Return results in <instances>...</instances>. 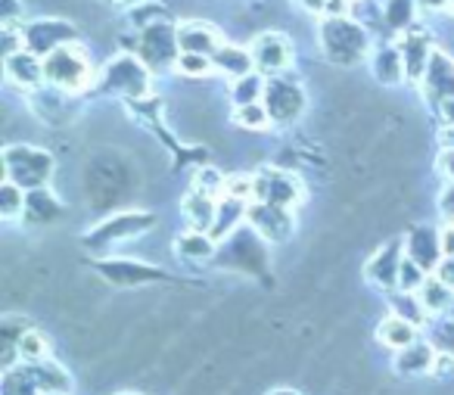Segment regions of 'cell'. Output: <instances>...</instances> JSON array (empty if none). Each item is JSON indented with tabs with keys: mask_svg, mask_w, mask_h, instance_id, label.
Instances as JSON below:
<instances>
[{
	"mask_svg": "<svg viewBox=\"0 0 454 395\" xmlns=\"http://www.w3.org/2000/svg\"><path fill=\"white\" fill-rule=\"evenodd\" d=\"M53 175V156L32 144L4 146V181L20 184L22 190H41Z\"/></svg>",
	"mask_w": 454,
	"mask_h": 395,
	"instance_id": "obj_1",
	"label": "cell"
},
{
	"mask_svg": "<svg viewBox=\"0 0 454 395\" xmlns=\"http://www.w3.org/2000/svg\"><path fill=\"white\" fill-rule=\"evenodd\" d=\"M367 44H371L367 32L358 22L348 20V16H330V20H324L321 47L327 53V59H333L340 66H352L367 53Z\"/></svg>",
	"mask_w": 454,
	"mask_h": 395,
	"instance_id": "obj_2",
	"label": "cell"
},
{
	"mask_svg": "<svg viewBox=\"0 0 454 395\" xmlns=\"http://www.w3.org/2000/svg\"><path fill=\"white\" fill-rule=\"evenodd\" d=\"M137 53H140V63L150 72H165V69H171V66H177V57H181L177 26H171V22H156V26L144 28L137 38Z\"/></svg>",
	"mask_w": 454,
	"mask_h": 395,
	"instance_id": "obj_3",
	"label": "cell"
},
{
	"mask_svg": "<svg viewBox=\"0 0 454 395\" xmlns=\"http://www.w3.org/2000/svg\"><path fill=\"white\" fill-rule=\"evenodd\" d=\"M44 82L63 91H78L90 82V63L78 44L59 47L51 57H44Z\"/></svg>",
	"mask_w": 454,
	"mask_h": 395,
	"instance_id": "obj_4",
	"label": "cell"
},
{
	"mask_svg": "<svg viewBox=\"0 0 454 395\" xmlns=\"http://www.w3.org/2000/svg\"><path fill=\"white\" fill-rule=\"evenodd\" d=\"M150 75L153 72L137 57H119L103 72V88L128 97V100H144L150 94Z\"/></svg>",
	"mask_w": 454,
	"mask_h": 395,
	"instance_id": "obj_5",
	"label": "cell"
},
{
	"mask_svg": "<svg viewBox=\"0 0 454 395\" xmlns=\"http://www.w3.org/2000/svg\"><path fill=\"white\" fill-rule=\"evenodd\" d=\"M262 103H265L274 125H293L305 113V91L296 82H290V78L274 75L271 82H265Z\"/></svg>",
	"mask_w": 454,
	"mask_h": 395,
	"instance_id": "obj_6",
	"label": "cell"
},
{
	"mask_svg": "<svg viewBox=\"0 0 454 395\" xmlns=\"http://www.w3.org/2000/svg\"><path fill=\"white\" fill-rule=\"evenodd\" d=\"M302 200V184L280 169H262L253 178V202H268V206L293 209Z\"/></svg>",
	"mask_w": 454,
	"mask_h": 395,
	"instance_id": "obj_7",
	"label": "cell"
},
{
	"mask_svg": "<svg viewBox=\"0 0 454 395\" xmlns=\"http://www.w3.org/2000/svg\"><path fill=\"white\" fill-rule=\"evenodd\" d=\"M153 215H144V212H128V215H115V218L103 221L97 225L94 231L84 237V243L90 249H109L113 243H121V240H134L140 233H146L153 227Z\"/></svg>",
	"mask_w": 454,
	"mask_h": 395,
	"instance_id": "obj_8",
	"label": "cell"
},
{
	"mask_svg": "<svg viewBox=\"0 0 454 395\" xmlns=\"http://www.w3.org/2000/svg\"><path fill=\"white\" fill-rule=\"evenodd\" d=\"M75 38H78L75 26L66 20H38L26 26V47L35 57H51L59 47L75 44Z\"/></svg>",
	"mask_w": 454,
	"mask_h": 395,
	"instance_id": "obj_9",
	"label": "cell"
},
{
	"mask_svg": "<svg viewBox=\"0 0 454 395\" xmlns=\"http://www.w3.org/2000/svg\"><path fill=\"white\" fill-rule=\"evenodd\" d=\"M249 53H253L255 72H262V75H271V78L280 75L284 69H290V63H293L290 41H286L284 35H278V32L259 35V38L253 41V47H249Z\"/></svg>",
	"mask_w": 454,
	"mask_h": 395,
	"instance_id": "obj_10",
	"label": "cell"
},
{
	"mask_svg": "<svg viewBox=\"0 0 454 395\" xmlns=\"http://www.w3.org/2000/svg\"><path fill=\"white\" fill-rule=\"evenodd\" d=\"M247 221H253V227L268 240V243H284V240H290L293 227H296L290 209L268 206V202H253Z\"/></svg>",
	"mask_w": 454,
	"mask_h": 395,
	"instance_id": "obj_11",
	"label": "cell"
},
{
	"mask_svg": "<svg viewBox=\"0 0 454 395\" xmlns=\"http://www.w3.org/2000/svg\"><path fill=\"white\" fill-rule=\"evenodd\" d=\"M404 243L402 240H389L386 246H380L371 258H367V280H373L383 289H395L398 287V271L404 262Z\"/></svg>",
	"mask_w": 454,
	"mask_h": 395,
	"instance_id": "obj_12",
	"label": "cell"
},
{
	"mask_svg": "<svg viewBox=\"0 0 454 395\" xmlns=\"http://www.w3.org/2000/svg\"><path fill=\"white\" fill-rule=\"evenodd\" d=\"M442 237L433 231L429 225L423 227H414V231L408 233V240H404V256L411 258V262H417L423 271H435L442 265Z\"/></svg>",
	"mask_w": 454,
	"mask_h": 395,
	"instance_id": "obj_13",
	"label": "cell"
},
{
	"mask_svg": "<svg viewBox=\"0 0 454 395\" xmlns=\"http://www.w3.org/2000/svg\"><path fill=\"white\" fill-rule=\"evenodd\" d=\"M420 84H423L427 100H435V103L451 100L454 97V63L442 51H435L427 66V72H423Z\"/></svg>",
	"mask_w": 454,
	"mask_h": 395,
	"instance_id": "obj_14",
	"label": "cell"
},
{
	"mask_svg": "<svg viewBox=\"0 0 454 395\" xmlns=\"http://www.w3.org/2000/svg\"><path fill=\"white\" fill-rule=\"evenodd\" d=\"M177 44H181V53H202V57H212L224 41L215 32L208 22L202 20H187L177 26Z\"/></svg>",
	"mask_w": 454,
	"mask_h": 395,
	"instance_id": "obj_15",
	"label": "cell"
},
{
	"mask_svg": "<svg viewBox=\"0 0 454 395\" xmlns=\"http://www.w3.org/2000/svg\"><path fill=\"white\" fill-rule=\"evenodd\" d=\"M7 78L20 88H38L44 82V59H38L32 51H20L13 57H4Z\"/></svg>",
	"mask_w": 454,
	"mask_h": 395,
	"instance_id": "obj_16",
	"label": "cell"
},
{
	"mask_svg": "<svg viewBox=\"0 0 454 395\" xmlns=\"http://www.w3.org/2000/svg\"><path fill=\"white\" fill-rule=\"evenodd\" d=\"M181 215L187 221L190 231H200V233H208L215 225V215H218V202L215 196H206V194H187L181 200Z\"/></svg>",
	"mask_w": 454,
	"mask_h": 395,
	"instance_id": "obj_17",
	"label": "cell"
},
{
	"mask_svg": "<svg viewBox=\"0 0 454 395\" xmlns=\"http://www.w3.org/2000/svg\"><path fill=\"white\" fill-rule=\"evenodd\" d=\"M212 63H215V72L234 78V82L255 72L253 53H249L247 47H237V44H221L218 51L212 53Z\"/></svg>",
	"mask_w": 454,
	"mask_h": 395,
	"instance_id": "obj_18",
	"label": "cell"
},
{
	"mask_svg": "<svg viewBox=\"0 0 454 395\" xmlns=\"http://www.w3.org/2000/svg\"><path fill=\"white\" fill-rule=\"evenodd\" d=\"M249 206L253 202L249 200H240V196H227L224 194V200L218 202V215H215V225H212V237L215 240H227L231 233L237 231V225L240 221H247L249 218Z\"/></svg>",
	"mask_w": 454,
	"mask_h": 395,
	"instance_id": "obj_19",
	"label": "cell"
},
{
	"mask_svg": "<svg viewBox=\"0 0 454 395\" xmlns=\"http://www.w3.org/2000/svg\"><path fill=\"white\" fill-rule=\"evenodd\" d=\"M398 51H402L404 72H408L411 78H423V72H427L429 59H433V53H435V51H429V41L423 32H408L402 38V44H398Z\"/></svg>",
	"mask_w": 454,
	"mask_h": 395,
	"instance_id": "obj_20",
	"label": "cell"
},
{
	"mask_svg": "<svg viewBox=\"0 0 454 395\" xmlns=\"http://www.w3.org/2000/svg\"><path fill=\"white\" fill-rule=\"evenodd\" d=\"M103 277L113 283H125V287H137V283H153L159 280V271L150 268V265H134V262H106L100 265Z\"/></svg>",
	"mask_w": 454,
	"mask_h": 395,
	"instance_id": "obj_21",
	"label": "cell"
},
{
	"mask_svg": "<svg viewBox=\"0 0 454 395\" xmlns=\"http://www.w3.org/2000/svg\"><path fill=\"white\" fill-rule=\"evenodd\" d=\"M435 364V352L429 343H411L404 349H398L395 355V370L408 376H420V374H429Z\"/></svg>",
	"mask_w": 454,
	"mask_h": 395,
	"instance_id": "obj_22",
	"label": "cell"
},
{
	"mask_svg": "<svg viewBox=\"0 0 454 395\" xmlns=\"http://www.w3.org/2000/svg\"><path fill=\"white\" fill-rule=\"evenodd\" d=\"M63 215V206L57 202V196L47 194L44 187L41 190H32L26 200V221L32 227H44V225H53V221Z\"/></svg>",
	"mask_w": 454,
	"mask_h": 395,
	"instance_id": "obj_23",
	"label": "cell"
},
{
	"mask_svg": "<svg viewBox=\"0 0 454 395\" xmlns=\"http://www.w3.org/2000/svg\"><path fill=\"white\" fill-rule=\"evenodd\" d=\"M28 376L35 380V386L41 389V392H59L66 395L72 389V376L66 374L59 364H47V361H38L32 370H28Z\"/></svg>",
	"mask_w": 454,
	"mask_h": 395,
	"instance_id": "obj_24",
	"label": "cell"
},
{
	"mask_svg": "<svg viewBox=\"0 0 454 395\" xmlns=\"http://www.w3.org/2000/svg\"><path fill=\"white\" fill-rule=\"evenodd\" d=\"M404 75H408V72H404V59L398 47H383V51H377V57H373V78H377L380 84H398Z\"/></svg>",
	"mask_w": 454,
	"mask_h": 395,
	"instance_id": "obj_25",
	"label": "cell"
},
{
	"mask_svg": "<svg viewBox=\"0 0 454 395\" xmlns=\"http://www.w3.org/2000/svg\"><path fill=\"white\" fill-rule=\"evenodd\" d=\"M417 296H420L427 314H442L448 308H454V289L445 280H439V277H427V283H423Z\"/></svg>",
	"mask_w": 454,
	"mask_h": 395,
	"instance_id": "obj_26",
	"label": "cell"
},
{
	"mask_svg": "<svg viewBox=\"0 0 454 395\" xmlns=\"http://www.w3.org/2000/svg\"><path fill=\"white\" fill-rule=\"evenodd\" d=\"M377 339L383 345H389V349H404V345L417 343V327L411 324V320H402L392 314V318H386L383 324H380Z\"/></svg>",
	"mask_w": 454,
	"mask_h": 395,
	"instance_id": "obj_27",
	"label": "cell"
},
{
	"mask_svg": "<svg viewBox=\"0 0 454 395\" xmlns=\"http://www.w3.org/2000/svg\"><path fill=\"white\" fill-rule=\"evenodd\" d=\"M177 252L190 262H206L215 256V237L212 233H200V231H187L184 237H177Z\"/></svg>",
	"mask_w": 454,
	"mask_h": 395,
	"instance_id": "obj_28",
	"label": "cell"
},
{
	"mask_svg": "<svg viewBox=\"0 0 454 395\" xmlns=\"http://www.w3.org/2000/svg\"><path fill=\"white\" fill-rule=\"evenodd\" d=\"M262 97H265V78H262V72L243 75L231 84V100H234V107H253V103H262Z\"/></svg>",
	"mask_w": 454,
	"mask_h": 395,
	"instance_id": "obj_29",
	"label": "cell"
},
{
	"mask_svg": "<svg viewBox=\"0 0 454 395\" xmlns=\"http://www.w3.org/2000/svg\"><path fill=\"white\" fill-rule=\"evenodd\" d=\"M392 308H395V318L402 320H411L414 327L427 324V308H423L420 296L417 293H404V289H395V293L389 296Z\"/></svg>",
	"mask_w": 454,
	"mask_h": 395,
	"instance_id": "obj_30",
	"label": "cell"
},
{
	"mask_svg": "<svg viewBox=\"0 0 454 395\" xmlns=\"http://www.w3.org/2000/svg\"><path fill=\"white\" fill-rule=\"evenodd\" d=\"M26 190L20 187V184L13 181H4L0 184V215L7 221L20 218V215H26Z\"/></svg>",
	"mask_w": 454,
	"mask_h": 395,
	"instance_id": "obj_31",
	"label": "cell"
},
{
	"mask_svg": "<svg viewBox=\"0 0 454 395\" xmlns=\"http://www.w3.org/2000/svg\"><path fill=\"white\" fill-rule=\"evenodd\" d=\"M193 190L196 194H206V196H221V194H227V178H224V171H218V169H196V175H193Z\"/></svg>",
	"mask_w": 454,
	"mask_h": 395,
	"instance_id": "obj_32",
	"label": "cell"
},
{
	"mask_svg": "<svg viewBox=\"0 0 454 395\" xmlns=\"http://www.w3.org/2000/svg\"><path fill=\"white\" fill-rule=\"evenodd\" d=\"M47 352H51V343H47L44 333L38 330H26L20 339V355L26 358V361L38 364V361H47Z\"/></svg>",
	"mask_w": 454,
	"mask_h": 395,
	"instance_id": "obj_33",
	"label": "cell"
},
{
	"mask_svg": "<svg viewBox=\"0 0 454 395\" xmlns=\"http://www.w3.org/2000/svg\"><path fill=\"white\" fill-rule=\"evenodd\" d=\"M234 122L240 128H249V131H262V128L271 125V115H268L265 103H253V107H237Z\"/></svg>",
	"mask_w": 454,
	"mask_h": 395,
	"instance_id": "obj_34",
	"label": "cell"
},
{
	"mask_svg": "<svg viewBox=\"0 0 454 395\" xmlns=\"http://www.w3.org/2000/svg\"><path fill=\"white\" fill-rule=\"evenodd\" d=\"M175 69L187 78H206L215 72V63H212V57H202V53H181Z\"/></svg>",
	"mask_w": 454,
	"mask_h": 395,
	"instance_id": "obj_35",
	"label": "cell"
},
{
	"mask_svg": "<svg viewBox=\"0 0 454 395\" xmlns=\"http://www.w3.org/2000/svg\"><path fill=\"white\" fill-rule=\"evenodd\" d=\"M386 22L395 32H404L414 22V0H389L386 4Z\"/></svg>",
	"mask_w": 454,
	"mask_h": 395,
	"instance_id": "obj_36",
	"label": "cell"
},
{
	"mask_svg": "<svg viewBox=\"0 0 454 395\" xmlns=\"http://www.w3.org/2000/svg\"><path fill=\"white\" fill-rule=\"evenodd\" d=\"M429 271H423L417 262H411L408 256H404L402 262V271H398V289H404V293H420V287L427 283Z\"/></svg>",
	"mask_w": 454,
	"mask_h": 395,
	"instance_id": "obj_37",
	"label": "cell"
},
{
	"mask_svg": "<svg viewBox=\"0 0 454 395\" xmlns=\"http://www.w3.org/2000/svg\"><path fill=\"white\" fill-rule=\"evenodd\" d=\"M131 22L137 28H150V26H156V22H165V7H159V4H150V0H144V4L131 7Z\"/></svg>",
	"mask_w": 454,
	"mask_h": 395,
	"instance_id": "obj_38",
	"label": "cell"
},
{
	"mask_svg": "<svg viewBox=\"0 0 454 395\" xmlns=\"http://www.w3.org/2000/svg\"><path fill=\"white\" fill-rule=\"evenodd\" d=\"M26 13L22 10L20 0H0V22H4V28L7 26H20V16Z\"/></svg>",
	"mask_w": 454,
	"mask_h": 395,
	"instance_id": "obj_39",
	"label": "cell"
},
{
	"mask_svg": "<svg viewBox=\"0 0 454 395\" xmlns=\"http://www.w3.org/2000/svg\"><path fill=\"white\" fill-rule=\"evenodd\" d=\"M435 277H439V280H445L448 287L454 289V258H451V256L442 258V265L435 268Z\"/></svg>",
	"mask_w": 454,
	"mask_h": 395,
	"instance_id": "obj_40",
	"label": "cell"
},
{
	"mask_svg": "<svg viewBox=\"0 0 454 395\" xmlns=\"http://www.w3.org/2000/svg\"><path fill=\"white\" fill-rule=\"evenodd\" d=\"M433 374H439V376H448V374H454V355H435Z\"/></svg>",
	"mask_w": 454,
	"mask_h": 395,
	"instance_id": "obj_41",
	"label": "cell"
},
{
	"mask_svg": "<svg viewBox=\"0 0 454 395\" xmlns=\"http://www.w3.org/2000/svg\"><path fill=\"white\" fill-rule=\"evenodd\" d=\"M439 171L448 178V181H454V150H445L439 156Z\"/></svg>",
	"mask_w": 454,
	"mask_h": 395,
	"instance_id": "obj_42",
	"label": "cell"
},
{
	"mask_svg": "<svg viewBox=\"0 0 454 395\" xmlns=\"http://www.w3.org/2000/svg\"><path fill=\"white\" fill-rule=\"evenodd\" d=\"M439 206H442V212H445V218H451V221H454V184L445 190V194H442Z\"/></svg>",
	"mask_w": 454,
	"mask_h": 395,
	"instance_id": "obj_43",
	"label": "cell"
},
{
	"mask_svg": "<svg viewBox=\"0 0 454 395\" xmlns=\"http://www.w3.org/2000/svg\"><path fill=\"white\" fill-rule=\"evenodd\" d=\"M299 7L309 10V13H327V4L330 0H296Z\"/></svg>",
	"mask_w": 454,
	"mask_h": 395,
	"instance_id": "obj_44",
	"label": "cell"
},
{
	"mask_svg": "<svg viewBox=\"0 0 454 395\" xmlns=\"http://www.w3.org/2000/svg\"><path fill=\"white\" fill-rule=\"evenodd\" d=\"M442 249H445V256L454 258V227H451V231L442 233Z\"/></svg>",
	"mask_w": 454,
	"mask_h": 395,
	"instance_id": "obj_45",
	"label": "cell"
},
{
	"mask_svg": "<svg viewBox=\"0 0 454 395\" xmlns=\"http://www.w3.org/2000/svg\"><path fill=\"white\" fill-rule=\"evenodd\" d=\"M442 119H445V125L454 128V97H451V100L442 103Z\"/></svg>",
	"mask_w": 454,
	"mask_h": 395,
	"instance_id": "obj_46",
	"label": "cell"
},
{
	"mask_svg": "<svg viewBox=\"0 0 454 395\" xmlns=\"http://www.w3.org/2000/svg\"><path fill=\"white\" fill-rule=\"evenodd\" d=\"M423 10H442V7H451V0H417Z\"/></svg>",
	"mask_w": 454,
	"mask_h": 395,
	"instance_id": "obj_47",
	"label": "cell"
},
{
	"mask_svg": "<svg viewBox=\"0 0 454 395\" xmlns=\"http://www.w3.org/2000/svg\"><path fill=\"white\" fill-rule=\"evenodd\" d=\"M109 4H119V7H137L144 0H109Z\"/></svg>",
	"mask_w": 454,
	"mask_h": 395,
	"instance_id": "obj_48",
	"label": "cell"
},
{
	"mask_svg": "<svg viewBox=\"0 0 454 395\" xmlns=\"http://www.w3.org/2000/svg\"><path fill=\"white\" fill-rule=\"evenodd\" d=\"M268 395H299V392H293V389H274V392H268Z\"/></svg>",
	"mask_w": 454,
	"mask_h": 395,
	"instance_id": "obj_49",
	"label": "cell"
},
{
	"mask_svg": "<svg viewBox=\"0 0 454 395\" xmlns=\"http://www.w3.org/2000/svg\"><path fill=\"white\" fill-rule=\"evenodd\" d=\"M115 395H140V392H115Z\"/></svg>",
	"mask_w": 454,
	"mask_h": 395,
	"instance_id": "obj_50",
	"label": "cell"
},
{
	"mask_svg": "<svg viewBox=\"0 0 454 395\" xmlns=\"http://www.w3.org/2000/svg\"><path fill=\"white\" fill-rule=\"evenodd\" d=\"M41 395H59V392H41Z\"/></svg>",
	"mask_w": 454,
	"mask_h": 395,
	"instance_id": "obj_51",
	"label": "cell"
},
{
	"mask_svg": "<svg viewBox=\"0 0 454 395\" xmlns=\"http://www.w3.org/2000/svg\"><path fill=\"white\" fill-rule=\"evenodd\" d=\"M451 10H454V0H451Z\"/></svg>",
	"mask_w": 454,
	"mask_h": 395,
	"instance_id": "obj_52",
	"label": "cell"
},
{
	"mask_svg": "<svg viewBox=\"0 0 454 395\" xmlns=\"http://www.w3.org/2000/svg\"><path fill=\"white\" fill-rule=\"evenodd\" d=\"M346 4H348V0H346Z\"/></svg>",
	"mask_w": 454,
	"mask_h": 395,
	"instance_id": "obj_53",
	"label": "cell"
}]
</instances>
